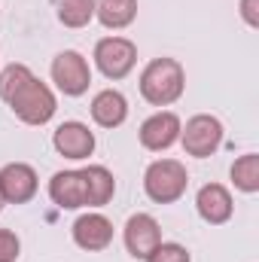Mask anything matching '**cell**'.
<instances>
[{
	"label": "cell",
	"instance_id": "1",
	"mask_svg": "<svg viewBox=\"0 0 259 262\" xmlns=\"http://www.w3.org/2000/svg\"><path fill=\"white\" fill-rule=\"evenodd\" d=\"M186 89V73L177 58H153L140 73V95L153 107H171Z\"/></svg>",
	"mask_w": 259,
	"mask_h": 262
},
{
	"label": "cell",
	"instance_id": "2",
	"mask_svg": "<svg viewBox=\"0 0 259 262\" xmlns=\"http://www.w3.org/2000/svg\"><path fill=\"white\" fill-rule=\"evenodd\" d=\"M186 186H189V174H186V165L177 162V159H159L143 174V192L156 204L180 201Z\"/></svg>",
	"mask_w": 259,
	"mask_h": 262
},
{
	"label": "cell",
	"instance_id": "3",
	"mask_svg": "<svg viewBox=\"0 0 259 262\" xmlns=\"http://www.w3.org/2000/svg\"><path fill=\"white\" fill-rule=\"evenodd\" d=\"M9 107H12V113H15L25 125H46V122L55 116V110H58L52 89H49L46 82H40L37 76L9 101Z\"/></svg>",
	"mask_w": 259,
	"mask_h": 262
},
{
	"label": "cell",
	"instance_id": "4",
	"mask_svg": "<svg viewBox=\"0 0 259 262\" xmlns=\"http://www.w3.org/2000/svg\"><path fill=\"white\" fill-rule=\"evenodd\" d=\"M180 143H183L186 156L207 159L223 146V122L217 116L198 113L186 122V128H180Z\"/></svg>",
	"mask_w": 259,
	"mask_h": 262
},
{
	"label": "cell",
	"instance_id": "5",
	"mask_svg": "<svg viewBox=\"0 0 259 262\" xmlns=\"http://www.w3.org/2000/svg\"><path fill=\"white\" fill-rule=\"evenodd\" d=\"M95 64L107 79H122L137 64V46L125 37H104L95 46Z\"/></svg>",
	"mask_w": 259,
	"mask_h": 262
},
{
	"label": "cell",
	"instance_id": "6",
	"mask_svg": "<svg viewBox=\"0 0 259 262\" xmlns=\"http://www.w3.org/2000/svg\"><path fill=\"white\" fill-rule=\"evenodd\" d=\"M52 82L64 92L67 98H79V95H85L89 85H92L89 61H85L79 52H73V49L58 52L55 61H52Z\"/></svg>",
	"mask_w": 259,
	"mask_h": 262
},
{
	"label": "cell",
	"instance_id": "7",
	"mask_svg": "<svg viewBox=\"0 0 259 262\" xmlns=\"http://www.w3.org/2000/svg\"><path fill=\"white\" fill-rule=\"evenodd\" d=\"M0 195L3 204H28L37 195V171L25 162H9L0 168Z\"/></svg>",
	"mask_w": 259,
	"mask_h": 262
},
{
	"label": "cell",
	"instance_id": "8",
	"mask_svg": "<svg viewBox=\"0 0 259 262\" xmlns=\"http://www.w3.org/2000/svg\"><path fill=\"white\" fill-rule=\"evenodd\" d=\"M180 119H177V113H171V110H162V113H153L140 131H137V137H140V146L143 149H149V152H165V149H171L177 140H180Z\"/></svg>",
	"mask_w": 259,
	"mask_h": 262
},
{
	"label": "cell",
	"instance_id": "9",
	"mask_svg": "<svg viewBox=\"0 0 259 262\" xmlns=\"http://www.w3.org/2000/svg\"><path fill=\"white\" fill-rule=\"evenodd\" d=\"M122 238H125V250H128L131 256L146 262L149 253L162 244V229H159V223L149 213H134V216H128V223H125Z\"/></svg>",
	"mask_w": 259,
	"mask_h": 262
},
{
	"label": "cell",
	"instance_id": "10",
	"mask_svg": "<svg viewBox=\"0 0 259 262\" xmlns=\"http://www.w3.org/2000/svg\"><path fill=\"white\" fill-rule=\"evenodd\" d=\"M73 241L89 253H101L113 244V223L101 213H82L73 223Z\"/></svg>",
	"mask_w": 259,
	"mask_h": 262
},
{
	"label": "cell",
	"instance_id": "11",
	"mask_svg": "<svg viewBox=\"0 0 259 262\" xmlns=\"http://www.w3.org/2000/svg\"><path fill=\"white\" fill-rule=\"evenodd\" d=\"M52 146L64 159H89L95 152V134L82 122H61L52 134Z\"/></svg>",
	"mask_w": 259,
	"mask_h": 262
},
{
	"label": "cell",
	"instance_id": "12",
	"mask_svg": "<svg viewBox=\"0 0 259 262\" xmlns=\"http://www.w3.org/2000/svg\"><path fill=\"white\" fill-rule=\"evenodd\" d=\"M195 207H198V216H201L204 223H210V226H223V223H229V220H232V210H235L229 189L220 186V183H207V186H201L198 195H195Z\"/></svg>",
	"mask_w": 259,
	"mask_h": 262
},
{
	"label": "cell",
	"instance_id": "13",
	"mask_svg": "<svg viewBox=\"0 0 259 262\" xmlns=\"http://www.w3.org/2000/svg\"><path fill=\"white\" fill-rule=\"evenodd\" d=\"M92 119L101 128H119L128 119V101L116 89H104L92 98Z\"/></svg>",
	"mask_w": 259,
	"mask_h": 262
},
{
	"label": "cell",
	"instance_id": "14",
	"mask_svg": "<svg viewBox=\"0 0 259 262\" xmlns=\"http://www.w3.org/2000/svg\"><path fill=\"white\" fill-rule=\"evenodd\" d=\"M49 195L61 210H79L85 207V183L79 171H58L49 180Z\"/></svg>",
	"mask_w": 259,
	"mask_h": 262
},
{
	"label": "cell",
	"instance_id": "15",
	"mask_svg": "<svg viewBox=\"0 0 259 262\" xmlns=\"http://www.w3.org/2000/svg\"><path fill=\"white\" fill-rule=\"evenodd\" d=\"M82 174V183H85V204L89 207H104L113 192H116V180H113V174L104 168V165H89L85 171H79Z\"/></svg>",
	"mask_w": 259,
	"mask_h": 262
},
{
	"label": "cell",
	"instance_id": "16",
	"mask_svg": "<svg viewBox=\"0 0 259 262\" xmlns=\"http://www.w3.org/2000/svg\"><path fill=\"white\" fill-rule=\"evenodd\" d=\"M95 18L104 28H128L137 18V0H95Z\"/></svg>",
	"mask_w": 259,
	"mask_h": 262
},
{
	"label": "cell",
	"instance_id": "17",
	"mask_svg": "<svg viewBox=\"0 0 259 262\" xmlns=\"http://www.w3.org/2000/svg\"><path fill=\"white\" fill-rule=\"evenodd\" d=\"M52 6L64 28H85L95 18V0H52Z\"/></svg>",
	"mask_w": 259,
	"mask_h": 262
},
{
	"label": "cell",
	"instance_id": "18",
	"mask_svg": "<svg viewBox=\"0 0 259 262\" xmlns=\"http://www.w3.org/2000/svg\"><path fill=\"white\" fill-rule=\"evenodd\" d=\"M232 183H235V189H241L247 195L259 192V156L256 152H247V156L235 159V165H232Z\"/></svg>",
	"mask_w": 259,
	"mask_h": 262
},
{
	"label": "cell",
	"instance_id": "19",
	"mask_svg": "<svg viewBox=\"0 0 259 262\" xmlns=\"http://www.w3.org/2000/svg\"><path fill=\"white\" fill-rule=\"evenodd\" d=\"M34 79V73L28 70L25 64H9V67H3V73H0V98L9 104L28 82Z\"/></svg>",
	"mask_w": 259,
	"mask_h": 262
},
{
	"label": "cell",
	"instance_id": "20",
	"mask_svg": "<svg viewBox=\"0 0 259 262\" xmlns=\"http://www.w3.org/2000/svg\"><path fill=\"white\" fill-rule=\"evenodd\" d=\"M146 262H192L189 259V250L183 244H174V241H162Z\"/></svg>",
	"mask_w": 259,
	"mask_h": 262
},
{
	"label": "cell",
	"instance_id": "21",
	"mask_svg": "<svg viewBox=\"0 0 259 262\" xmlns=\"http://www.w3.org/2000/svg\"><path fill=\"white\" fill-rule=\"evenodd\" d=\"M21 253V241L15 232L9 229H0V262H15Z\"/></svg>",
	"mask_w": 259,
	"mask_h": 262
},
{
	"label": "cell",
	"instance_id": "22",
	"mask_svg": "<svg viewBox=\"0 0 259 262\" xmlns=\"http://www.w3.org/2000/svg\"><path fill=\"white\" fill-rule=\"evenodd\" d=\"M256 3H259V0H241V15H244V21H247L250 28H256V25H259Z\"/></svg>",
	"mask_w": 259,
	"mask_h": 262
},
{
	"label": "cell",
	"instance_id": "23",
	"mask_svg": "<svg viewBox=\"0 0 259 262\" xmlns=\"http://www.w3.org/2000/svg\"><path fill=\"white\" fill-rule=\"evenodd\" d=\"M0 210H3V195H0Z\"/></svg>",
	"mask_w": 259,
	"mask_h": 262
}]
</instances>
